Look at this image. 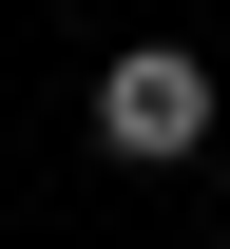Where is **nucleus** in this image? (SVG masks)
Returning <instances> with one entry per match:
<instances>
[{
    "instance_id": "1",
    "label": "nucleus",
    "mask_w": 230,
    "mask_h": 249,
    "mask_svg": "<svg viewBox=\"0 0 230 249\" xmlns=\"http://www.w3.org/2000/svg\"><path fill=\"white\" fill-rule=\"evenodd\" d=\"M96 154L115 173H192L211 154V58L192 38H115L96 58Z\"/></svg>"
}]
</instances>
